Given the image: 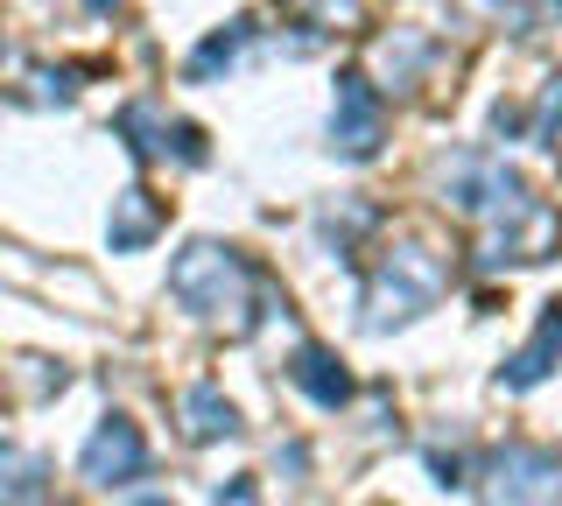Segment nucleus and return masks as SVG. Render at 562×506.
Masks as SVG:
<instances>
[{"label": "nucleus", "mask_w": 562, "mask_h": 506, "mask_svg": "<svg viewBox=\"0 0 562 506\" xmlns=\"http://www.w3.org/2000/svg\"><path fill=\"white\" fill-rule=\"evenodd\" d=\"M373 57H380V78L394 85V92H408V85L422 78V64H429V43L422 36H386Z\"/></svg>", "instance_id": "14"}, {"label": "nucleus", "mask_w": 562, "mask_h": 506, "mask_svg": "<svg viewBox=\"0 0 562 506\" xmlns=\"http://www.w3.org/2000/svg\"><path fill=\"white\" fill-rule=\"evenodd\" d=\"M289 380L316 401V408H345V401H351V373L324 352V345H303V352L289 359Z\"/></svg>", "instance_id": "11"}, {"label": "nucleus", "mask_w": 562, "mask_h": 506, "mask_svg": "<svg viewBox=\"0 0 562 506\" xmlns=\"http://www.w3.org/2000/svg\"><path fill=\"white\" fill-rule=\"evenodd\" d=\"M386 142V113H380V92L366 71H345L338 78V106H330V148L345 162H373Z\"/></svg>", "instance_id": "4"}, {"label": "nucleus", "mask_w": 562, "mask_h": 506, "mask_svg": "<svg viewBox=\"0 0 562 506\" xmlns=\"http://www.w3.org/2000/svg\"><path fill=\"white\" fill-rule=\"evenodd\" d=\"M485 8H499V0H485Z\"/></svg>", "instance_id": "22"}, {"label": "nucleus", "mask_w": 562, "mask_h": 506, "mask_svg": "<svg viewBox=\"0 0 562 506\" xmlns=\"http://www.w3.org/2000/svg\"><path fill=\"white\" fill-rule=\"evenodd\" d=\"M211 506H260V485L254 479H225L218 493H211Z\"/></svg>", "instance_id": "18"}, {"label": "nucleus", "mask_w": 562, "mask_h": 506, "mask_svg": "<svg viewBox=\"0 0 562 506\" xmlns=\"http://www.w3.org/2000/svg\"><path fill=\"white\" fill-rule=\"evenodd\" d=\"M78 85H70V71H35V99H70Z\"/></svg>", "instance_id": "19"}, {"label": "nucleus", "mask_w": 562, "mask_h": 506, "mask_svg": "<svg viewBox=\"0 0 562 506\" xmlns=\"http://www.w3.org/2000/svg\"><path fill=\"white\" fill-rule=\"evenodd\" d=\"M555 134H562V78H549V85H541V99H535V142L555 148Z\"/></svg>", "instance_id": "17"}, {"label": "nucleus", "mask_w": 562, "mask_h": 506, "mask_svg": "<svg viewBox=\"0 0 562 506\" xmlns=\"http://www.w3.org/2000/svg\"><path fill=\"white\" fill-rule=\"evenodd\" d=\"M289 14H303L310 29H351L359 22V0H281Z\"/></svg>", "instance_id": "16"}, {"label": "nucleus", "mask_w": 562, "mask_h": 506, "mask_svg": "<svg viewBox=\"0 0 562 506\" xmlns=\"http://www.w3.org/2000/svg\"><path fill=\"white\" fill-rule=\"evenodd\" d=\"M450 204L464 218H485L492 225V218H514L520 204H535V198H527V183L499 162V155H464V162L450 169Z\"/></svg>", "instance_id": "3"}, {"label": "nucleus", "mask_w": 562, "mask_h": 506, "mask_svg": "<svg viewBox=\"0 0 562 506\" xmlns=\"http://www.w3.org/2000/svg\"><path fill=\"white\" fill-rule=\"evenodd\" d=\"M155 233H162V204H155L140 183L120 190V198H113V218H105V239H113V254H140Z\"/></svg>", "instance_id": "10"}, {"label": "nucleus", "mask_w": 562, "mask_h": 506, "mask_svg": "<svg viewBox=\"0 0 562 506\" xmlns=\"http://www.w3.org/2000/svg\"><path fill=\"white\" fill-rule=\"evenodd\" d=\"M78 471L92 485H134V479H148V436H140V423L105 415V423L92 429V443H85Z\"/></svg>", "instance_id": "7"}, {"label": "nucleus", "mask_w": 562, "mask_h": 506, "mask_svg": "<svg viewBox=\"0 0 562 506\" xmlns=\"http://www.w3.org/2000/svg\"><path fill=\"white\" fill-rule=\"evenodd\" d=\"M555 359H562V303H549V317H541V330H535V345H527V352H514V359H506L499 387H514V394H527V387H541V380L555 373Z\"/></svg>", "instance_id": "8"}, {"label": "nucleus", "mask_w": 562, "mask_h": 506, "mask_svg": "<svg viewBox=\"0 0 562 506\" xmlns=\"http://www.w3.org/2000/svg\"><path fill=\"white\" fill-rule=\"evenodd\" d=\"M134 506H169V499H155V493H148V499H134Z\"/></svg>", "instance_id": "21"}, {"label": "nucleus", "mask_w": 562, "mask_h": 506, "mask_svg": "<svg viewBox=\"0 0 562 506\" xmlns=\"http://www.w3.org/2000/svg\"><path fill=\"white\" fill-rule=\"evenodd\" d=\"M120 134H127V148L140 155V162H183V169H198L204 162V134L190 127V120H162L148 106V99H134L127 113L113 120Z\"/></svg>", "instance_id": "6"}, {"label": "nucleus", "mask_w": 562, "mask_h": 506, "mask_svg": "<svg viewBox=\"0 0 562 506\" xmlns=\"http://www.w3.org/2000/svg\"><path fill=\"white\" fill-rule=\"evenodd\" d=\"M443 295V260L429 247H394L373 268V282H366V330H386V324H408L422 310Z\"/></svg>", "instance_id": "2"}, {"label": "nucleus", "mask_w": 562, "mask_h": 506, "mask_svg": "<svg viewBox=\"0 0 562 506\" xmlns=\"http://www.w3.org/2000/svg\"><path fill=\"white\" fill-rule=\"evenodd\" d=\"M0 506H49V464L22 443H0Z\"/></svg>", "instance_id": "12"}, {"label": "nucleus", "mask_w": 562, "mask_h": 506, "mask_svg": "<svg viewBox=\"0 0 562 506\" xmlns=\"http://www.w3.org/2000/svg\"><path fill=\"white\" fill-rule=\"evenodd\" d=\"M176 415H183V436H190V443H218V436L239 429V408L211 387V380H198V387L176 394Z\"/></svg>", "instance_id": "9"}, {"label": "nucleus", "mask_w": 562, "mask_h": 506, "mask_svg": "<svg viewBox=\"0 0 562 506\" xmlns=\"http://www.w3.org/2000/svg\"><path fill=\"white\" fill-rule=\"evenodd\" d=\"M254 289H260V274L246 268V254L218 247V239H190V247L169 260V295L190 317H239Z\"/></svg>", "instance_id": "1"}, {"label": "nucleus", "mask_w": 562, "mask_h": 506, "mask_svg": "<svg viewBox=\"0 0 562 506\" xmlns=\"http://www.w3.org/2000/svg\"><path fill=\"white\" fill-rule=\"evenodd\" d=\"M366 225H373L366 204H330L324 212V247H338V260H351V233H366Z\"/></svg>", "instance_id": "15"}, {"label": "nucleus", "mask_w": 562, "mask_h": 506, "mask_svg": "<svg viewBox=\"0 0 562 506\" xmlns=\"http://www.w3.org/2000/svg\"><path fill=\"white\" fill-rule=\"evenodd\" d=\"M85 8H92V14H113V8H120V0H85Z\"/></svg>", "instance_id": "20"}, {"label": "nucleus", "mask_w": 562, "mask_h": 506, "mask_svg": "<svg viewBox=\"0 0 562 506\" xmlns=\"http://www.w3.org/2000/svg\"><path fill=\"white\" fill-rule=\"evenodd\" d=\"M246 43H254V22H246V14H239V22H225L218 36H204V49H198V57L183 64V71H190V85H211L218 71H233Z\"/></svg>", "instance_id": "13"}, {"label": "nucleus", "mask_w": 562, "mask_h": 506, "mask_svg": "<svg viewBox=\"0 0 562 506\" xmlns=\"http://www.w3.org/2000/svg\"><path fill=\"white\" fill-rule=\"evenodd\" d=\"M492 506H549L562 493V458L541 443H506L492 458Z\"/></svg>", "instance_id": "5"}]
</instances>
